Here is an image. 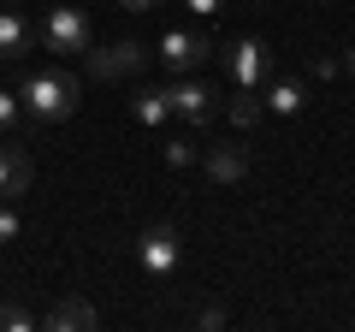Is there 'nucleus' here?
<instances>
[{
    "mask_svg": "<svg viewBox=\"0 0 355 332\" xmlns=\"http://www.w3.org/2000/svg\"><path fill=\"white\" fill-rule=\"evenodd\" d=\"M18 101H24V113L36 125H60V119L77 113V77L60 72V65H42V72H30L18 83Z\"/></svg>",
    "mask_w": 355,
    "mask_h": 332,
    "instance_id": "obj_1",
    "label": "nucleus"
},
{
    "mask_svg": "<svg viewBox=\"0 0 355 332\" xmlns=\"http://www.w3.org/2000/svg\"><path fill=\"white\" fill-rule=\"evenodd\" d=\"M36 42H42L48 53H89V48H95V24H89L83 6H48Z\"/></svg>",
    "mask_w": 355,
    "mask_h": 332,
    "instance_id": "obj_2",
    "label": "nucleus"
},
{
    "mask_svg": "<svg viewBox=\"0 0 355 332\" xmlns=\"http://www.w3.org/2000/svg\"><path fill=\"white\" fill-rule=\"evenodd\" d=\"M89 77H101V83H113V77H130V72H142L148 65V48L142 42H107V48H89Z\"/></svg>",
    "mask_w": 355,
    "mask_h": 332,
    "instance_id": "obj_3",
    "label": "nucleus"
},
{
    "mask_svg": "<svg viewBox=\"0 0 355 332\" xmlns=\"http://www.w3.org/2000/svg\"><path fill=\"white\" fill-rule=\"evenodd\" d=\"M207 53H214V42H207L202 30H166V36H160V65H172L178 77L202 72Z\"/></svg>",
    "mask_w": 355,
    "mask_h": 332,
    "instance_id": "obj_4",
    "label": "nucleus"
},
{
    "mask_svg": "<svg viewBox=\"0 0 355 332\" xmlns=\"http://www.w3.org/2000/svg\"><path fill=\"white\" fill-rule=\"evenodd\" d=\"M178 256H184V243H178V226H166V219L137 238V261L154 273V279H166V273L178 267Z\"/></svg>",
    "mask_w": 355,
    "mask_h": 332,
    "instance_id": "obj_5",
    "label": "nucleus"
},
{
    "mask_svg": "<svg viewBox=\"0 0 355 332\" xmlns=\"http://www.w3.org/2000/svg\"><path fill=\"white\" fill-rule=\"evenodd\" d=\"M166 101H172V113H178V119H190V125H207V119L219 113V107H214L219 95L207 90V83H202L196 72L184 77V83H172V90H166Z\"/></svg>",
    "mask_w": 355,
    "mask_h": 332,
    "instance_id": "obj_6",
    "label": "nucleus"
},
{
    "mask_svg": "<svg viewBox=\"0 0 355 332\" xmlns=\"http://www.w3.org/2000/svg\"><path fill=\"white\" fill-rule=\"evenodd\" d=\"M225 65H231V77H237L243 90H261L266 77H272V53H266V42H254V36H243L237 48L225 53Z\"/></svg>",
    "mask_w": 355,
    "mask_h": 332,
    "instance_id": "obj_7",
    "label": "nucleus"
},
{
    "mask_svg": "<svg viewBox=\"0 0 355 332\" xmlns=\"http://www.w3.org/2000/svg\"><path fill=\"white\" fill-rule=\"evenodd\" d=\"M36 179V166H30V149H18L12 137H0V202H18Z\"/></svg>",
    "mask_w": 355,
    "mask_h": 332,
    "instance_id": "obj_8",
    "label": "nucleus"
},
{
    "mask_svg": "<svg viewBox=\"0 0 355 332\" xmlns=\"http://www.w3.org/2000/svg\"><path fill=\"white\" fill-rule=\"evenodd\" d=\"M36 326H48V332H95L101 315H95V303H83V297H60Z\"/></svg>",
    "mask_w": 355,
    "mask_h": 332,
    "instance_id": "obj_9",
    "label": "nucleus"
},
{
    "mask_svg": "<svg viewBox=\"0 0 355 332\" xmlns=\"http://www.w3.org/2000/svg\"><path fill=\"white\" fill-rule=\"evenodd\" d=\"M202 166H207L214 184H243L249 179V149H243V142H214V149L202 154Z\"/></svg>",
    "mask_w": 355,
    "mask_h": 332,
    "instance_id": "obj_10",
    "label": "nucleus"
},
{
    "mask_svg": "<svg viewBox=\"0 0 355 332\" xmlns=\"http://www.w3.org/2000/svg\"><path fill=\"white\" fill-rule=\"evenodd\" d=\"M30 48H36V30H30L24 6H0V60L12 65V60H24Z\"/></svg>",
    "mask_w": 355,
    "mask_h": 332,
    "instance_id": "obj_11",
    "label": "nucleus"
},
{
    "mask_svg": "<svg viewBox=\"0 0 355 332\" xmlns=\"http://www.w3.org/2000/svg\"><path fill=\"white\" fill-rule=\"evenodd\" d=\"M261 101H266V113H302L308 95H302V83H296V77H279V83L261 95Z\"/></svg>",
    "mask_w": 355,
    "mask_h": 332,
    "instance_id": "obj_12",
    "label": "nucleus"
},
{
    "mask_svg": "<svg viewBox=\"0 0 355 332\" xmlns=\"http://www.w3.org/2000/svg\"><path fill=\"white\" fill-rule=\"evenodd\" d=\"M266 119V101L254 90H243V95H231V125H243V131H254Z\"/></svg>",
    "mask_w": 355,
    "mask_h": 332,
    "instance_id": "obj_13",
    "label": "nucleus"
},
{
    "mask_svg": "<svg viewBox=\"0 0 355 332\" xmlns=\"http://www.w3.org/2000/svg\"><path fill=\"white\" fill-rule=\"evenodd\" d=\"M130 113H137L142 125H166V113H172V101H166V90H142L137 101H130Z\"/></svg>",
    "mask_w": 355,
    "mask_h": 332,
    "instance_id": "obj_14",
    "label": "nucleus"
},
{
    "mask_svg": "<svg viewBox=\"0 0 355 332\" xmlns=\"http://www.w3.org/2000/svg\"><path fill=\"white\" fill-rule=\"evenodd\" d=\"M18 119H24V101H18L12 90H0V137H12Z\"/></svg>",
    "mask_w": 355,
    "mask_h": 332,
    "instance_id": "obj_15",
    "label": "nucleus"
},
{
    "mask_svg": "<svg viewBox=\"0 0 355 332\" xmlns=\"http://www.w3.org/2000/svg\"><path fill=\"white\" fill-rule=\"evenodd\" d=\"M166 160H172V166H196V160H202V149H196L190 137H172V142H166Z\"/></svg>",
    "mask_w": 355,
    "mask_h": 332,
    "instance_id": "obj_16",
    "label": "nucleus"
},
{
    "mask_svg": "<svg viewBox=\"0 0 355 332\" xmlns=\"http://www.w3.org/2000/svg\"><path fill=\"white\" fill-rule=\"evenodd\" d=\"M36 326V315H24L18 303H0V332H30Z\"/></svg>",
    "mask_w": 355,
    "mask_h": 332,
    "instance_id": "obj_17",
    "label": "nucleus"
},
{
    "mask_svg": "<svg viewBox=\"0 0 355 332\" xmlns=\"http://www.w3.org/2000/svg\"><path fill=\"white\" fill-rule=\"evenodd\" d=\"M12 238H18V208L0 202V243H12Z\"/></svg>",
    "mask_w": 355,
    "mask_h": 332,
    "instance_id": "obj_18",
    "label": "nucleus"
},
{
    "mask_svg": "<svg viewBox=\"0 0 355 332\" xmlns=\"http://www.w3.org/2000/svg\"><path fill=\"white\" fill-rule=\"evenodd\" d=\"M196 326H207V332L225 326V308H196Z\"/></svg>",
    "mask_w": 355,
    "mask_h": 332,
    "instance_id": "obj_19",
    "label": "nucleus"
},
{
    "mask_svg": "<svg viewBox=\"0 0 355 332\" xmlns=\"http://www.w3.org/2000/svg\"><path fill=\"white\" fill-rule=\"evenodd\" d=\"M184 6H190V13H202V18H207V13H219V6H225V0H184Z\"/></svg>",
    "mask_w": 355,
    "mask_h": 332,
    "instance_id": "obj_20",
    "label": "nucleus"
},
{
    "mask_svg": "<svg viewBox=\"0 0 355 332\" xmlns=\"http://www.w3.org/2000/svg\"><path fill=\"white\" fill-rule=\"evenodd\" d=\"M125 13H148V6H160V0H119Z\"/></svg>",
    "mask_w": 355,
    "mask_h": 332,
    "instance_id": "obj_21",
    "label": "nucleus"
},
{
    "mask_svg": "<svg viewBox=\"0 0 355 332\" xmlns=\"http://www.w3.org/2000/svg\"><path fill=\"white\" fill-rule=\"evenodd\" d=\"M343 72H349V77H355V48H349V53H343Z\"/></svg>",
    "mask_w": 355,
    "mask_h": 332,
    "instance_id": "obj_22",
    "label": "nucleus"
},
{
    "mask_svg": "<svg viewBox=\"0 0 355 332\" xmlns=\"http://www.w3.org/2000/svg\"><path fill=\"white\" fill-rule=\"evenodd\" d=\"M0 6H24V0H0Z\"/></svg>",
    "mask_w": 355,
    "mask_h": 332,
    "instance_id": "obj_23",
    "label": "nucleus"
}]
</instances>
